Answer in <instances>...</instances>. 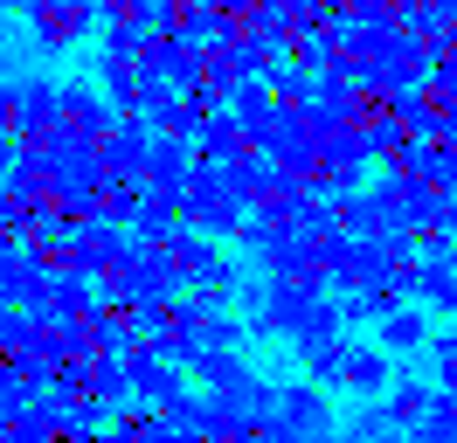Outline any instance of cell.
I'll use <instances>...</instances> for the list:
<instances>
[{
	"label": "cell",
	"mask_w": 457,
	"mask_h": 443,
	"mask_svg": "<svg viewBox=\"0 0 457 443\" xmlns=\"http://www.w3.org/2000/svg\"><path fill=\"white\" fill-rule=\"evenodd\" d=\"M29 21H35L42 42H56V49H62V42H77V35L90 28V7H77V0H42Z\"/></svg>",
	"instance_id": "cell-1"
},
{
	"label": "cell",
	"mask_w": 457,
	"mask_h": 443,
	"mask_svg": "<svg viewBox=\"0 0 457 443\" xmlns=\"http://www.w3.org/2000/svg\"><path fill=\"white\" fill-rule=\"evenodd\" d=\"M423 339V312H395L388 319V347H416Z\"/></svg>",
	"instance_id": "cell-2"
}]
</instances>
